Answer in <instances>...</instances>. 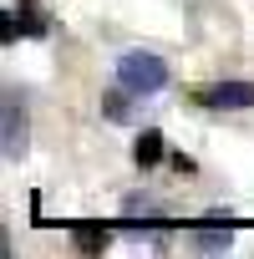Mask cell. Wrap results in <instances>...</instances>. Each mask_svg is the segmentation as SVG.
I'll return each mask as SVG.
<instances>
[{
    "mask_svg": "<svg viewBox=\"0 0 254 259\" xmlns=\"http://www.w3.org/2000/svg\"><path fill=\"white\" fill-rule=\"evenodd\" d=\"M107 239H112V234L97 229V224H76V229H71V244H76V249H107Z\"/></svg>",
    "mask_w": 254,
    "mask_h": 259,
    "instance_id": "277c9868",
    "label": "cell"
},
{
    "mask_svg": "<svg viewBox=\"0 0 254 259\" xmlns=\"http://www.w3.org/2000/svg\"><path fill=\"white\" fill-rule=\"evenodd\" d=\"M193 102H203V107H254V81H214V87H198Z\"/></svg>",
    "mask_w": 254,
    "mask_h": 259,
    "instance_id": "7a4b0ae2",
    "label": "cell"
},
{
    "mask_svg": "<svg viewBox=\"0 0 254 259\" xmlns=\"http://www.w3.org/2000/svg\"><path fill=\"white\" fill-rule=\"evenodd\" d=\"M16 21H21V31H26V36H46V16L31 6V0H21V6H16Z\"/></svg>",
    "mask_w": 254,
    "mask_h": 259,
    "instance_id": "5b68a950",
    "label": "cell"
},
{
    "mask_svg": "<svg viewBox=\"0 0 254 259\" xmlns=\"http://www.w3.org/2000/svg\"><path fill=\"white\" fill-rule=\"evenodd\" d=\"M117 81L127 87V92H158L163 81H168V66L153 56V51H127L122 61H117Z\"/></svg>",
    "mask_w": 254,
    "mask_h": 259,
    "instance_id": "6da1fadb",
    "label": "cell"
},
{
    "mask_svg": "<svg viewBox=\"0 0 254 259\" xmlns=\"http://www.w3.org/2000/svg\"><path fill=\"white\" fill-rule=\"evenodd\" d=\"M133 158H138V168H153V163L163 158V133H153V127H148V133L133 143Z\"/></svg>",
    "mask_w": 254,
    "mask_h": 259,
    "instance_id": "3957f363",
    "label": "cell"
},
{
    "mask_svg": "<svg viewBox=\"0 0 254 259\" xmlns=\"http://www.w3.org/2000/svg\"><path fill=\"white\" fill-rule=\"evenodd\" d=\"M193 244L198 249H229V229L224 234H193Z\"/></svg>",
    "mask_w": 254,
    "mask_h": 259,
    "instance_id": "8992f818",
    "label": "cell"
}]
</instances>
